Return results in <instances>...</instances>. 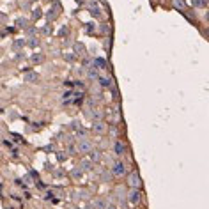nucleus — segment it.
Returning a JSON list of instances; mask_svg holds the SVG:
<instances>
[{"label": "nucleus", "mask_w": 209, "mask_h": 209, "mask_svg": "<svg viewBox=\"0 0 209 209\" xmlns=\"http://www.w3.org/2000/svg\"><path fill=\"white\" fill-rule=\"evenodd\" d=\"M71 128H73V129H78V131H82V129H80V122H78V121H73V122H71Z\"/></svg>", "instance_id": "c85d7f7f"}, {"label": "nucleus", "mask_w": 209, "mask_h": 209, "mask_svg": "<svg viewBox=\"0 0 209 209\" xmlns=\"http://www.w3.org/2000/svg\"><path fill=\"white\" fill-rule=\"evenodd\" d=\"M64 59H66L67 62H74V53H66Z\"/></svg>", "instance_id": "bb28decb"}, {"label": "nucleus", "mask_w": 209, "mask_h": 209, "mask_svg": "<svg viewBox=\"0 0 209 209\" xmlns=\"http://www.w3.org/2000/svg\"><path fill=\"white\" fill-rule=\"evenodd\" d=\"M32 2H35V0H32Z\"/></svg>", "instance_id": "58836bf2"}, {"label": "nucleus", "mask_w": 209, "mask_h": 209, "mask_svg": "<svg viewBox=\"0 0 209 209\" xmlns=\"http://www.w3.org/2000/svg\"><path fill=\"white\" fill-rule=\"evenodd\" d=\"M80 169H82V170H90V169H92V161H82Z\"/></svg>", "instance_id": "6ab92c4d"}, {"label": "nucleus", "mask_w": 209, "mask_h": 209, "mask_svg": "<svg viewBox=\"0 0 209 209\" xmlns=\"http://www.w3.org/2000/svg\"><path fill=\"white\" fill-rule=\"evenodd\" d=\"M87 76H89L90 80H98V78H99V73H98V69H94V67H89V73H87Z\"/></svg>", "instance_id": "ddd939ff"}, {"label": "nucleus", "mask_w": 209, "mask_h": 209, "mask_svg": "<svg viewBox=\"0 0 209 209\" xmlns=\"http://www.w3.org/2000/svg\"><path fill=\"white\" fill-rule=\"evenodd\" d=\"M112 174H114L115 177L124 176V174H126V165H124V163H121V161H119V163H115V165L112 167Z\"/></svg>", "instance_id": "f03ea898"}, {"label": "nucleus", "mask_w": 209, "mask_h": 209, "mask_svg": "<svg viewBox=\"0 0 209 209\" xmlns=\"http://www.w3.org/2000/svg\"><path fill=\"white\" fill-rule=\"evenodd\" d=\"M43 60H44V55H43V53H34V55H32V62H34V64H39V62H43Z\"/></svg>", "instance_id": "dca6fc26"}, {"label": "nucleus", "mask_w": 209, "mask_h": 209, "mask_svg": "<svg viewBox=\"0 0 209 209\" xmlns=\"http://www.w3.org/2000/svg\"><path fill=\"white\" fill-rule=\"evenodd\" d=\"M43 151H53V145H46V147H43Z\"/></svg>", "instance_id": "473e14b6"}, {"label": "nucleus", "mask_w": 209, "mask_h": 209, "mask_svg": "<svg viewBox=\"0 0 209 209\" xmlns=\"http://www.w3.org/2000/svg\"><path fill=\"white\" fill-rule=\"evenodd\" d=\"M25 82H28V83H37V82H39V74L34 73V71H25Z\"/></svg>", "instance_id": "7ed1b4c3"}, {"label": "nucleus", "mask_w": 209, "mask_h": 209, "mask_svg": "<svg viewBox=\"0 0 209 209\" xmlns=\"http://www.w3.org/2000/svg\"><path fill=\"white\" fill-rule=\"evenodd\" d=\"M96 208H98V209H105V208H106V202H105V200H101V199H99V200H98V202H96Z\"/></svg>", "instance_id": "393cba45"}, {"label": "nucleus", "mask_w": 209, "mask_h": 209, "mask_svg": "<svg viewBox=\"0 0 209 209\" xmlns=\"http://www.w3.org/2000/svg\"><path fill=\"white\" fill-rule=\"evenodd\" d=\"M11 154H12L14 158H18V149H11Z\"/></svg>", "instance_id": "2f4dec72"}, {"label": "nucleus", "mask_w": 209, "mask_h": 209, "mask_svg": "<svg viewBox=\"0 0 209 209\" xmlns=\"http://www.w3.org/2000/svg\"><path fill=\"white\" fill-rule=\"evenodd\" d=\"M114 151H115V154H117V156L126 154V144H124V142H121V140H117V142H115V145H114Z\"/></svg>", "instance_id": "20e7f679"}, {"label": "nucleus", "mask_w": 209, "mask_h": 209, "mask_svg": "<svg viewBox=\"0 0 209 209\" xmlns=\"http://www.w3.org/2000/svg\"><path fill=\"white\" fill-rule=\"evenodd\" d=\"M90 153H92V151H90ZM90 158H92V161H99V160H101V153H92Z\"/></svg>", "instance_id": "cd10ccee"}, {"label": "nucleus", "mask_w": 209, "mask_h": 209, "mask_svg": "<svg viewBox=\"0 0 209 209\" xmlns=\"http://www.w3.org/2000/svg\"><path fill=\"white\" fill-rule=\"evenodd\" d=\"M98 82H99L101 87H112V85H114V78H112V76H99Z\"/></svg>", "instance_id": "1a4fd4ad"}, {"label": "nucleus", "mask_w": 209, "mask_h": 209, "mask_svg": "<svg viewBox=\"0 0 209 209\" xmlns=\"http://www.w3.org/2000/svg\"><path fill=\"white\" fill-rule=\"evenodd\" d=\"M105 209H117V208H115V206H108V204H106V208H105Z\"/></svg>", "instance_id": "e433bc0d"}, {"label": "nucleus", "mask_w": 209, "mask_h": 209, "mask_svg": "<svg viewBox=\"0 0 209 209\" xmlns=\"http://www.w3.org/2000/svg\"><path fill=\"white\" fill-rule=\"evenodd\" d=\"M74 151H76V147H73V145L67 147V154H74Z\"/></svg>", "instance_id": "7c9ffc66"}, {"label": "nucleus", "mask_w": 209, "mask_h": 209, "mask_svg": "<svg viewBox=\"0 0 209 209\" xmlns=\"http://www.w3.org/2000/svg\"><path fill=\"white\" fill-rule=\"evenodd\" d=\"M85 32H87V34H92V32H94V23H87Z\"/></svg>", "instance_id": "a878e982"}, {"label": "nucleus", "mask_w": 209, "mask_h": 209, "mask_svg": "<svg viewBox=\"0 0 209 209\" xmlns=\"http://www.w3.org/2000/svg\"><path fill=\"white\" fill-rule=\"evenodd\" d=\"M57 16H59V4H57V7L53 5V7L50 9V12L46 14V18H48V21H53V20L57 18Z\"/></svg>", "instance_id": "9d476101"}, {"label": "nucleus", "mask_w": 209, "mask_h": 209, "mask_svg": "<svg viewBox=\"0 0 209 209\" xmlns=\"http://www.w3.org/2000/svg\"><path fill=\"white\" fill-rule=\"evenodd\" d=\"M82 174H83V170H82V169H74V170H73V177H76V179H80V177H82Z\"/></svg>", "instance_id": "5701e85b"}, {"label": "nucleus", "mask_w": 209, "mask_h": 209, "mask_svg": "<svg viewBox=\"0 0 209 209\" xmlns=\"http://www.w3.org/2000/svg\"><path fill=\"white\" fill-rule=\"evenodd\" d=\"M73 53H74V55H85V46H83L82 43H74Z\"/></svg>", "instance_id": "9b49d317"}, {"label": "nucleus", "mask_w": 209, "mask_h": 209, "mask_svg": "<svg viewBox=\"0 0 209 209\" xmlns=\"http://www.w3.org/2000/svg\"><path fill=\"white\" fill-rule=\"evenodd\" d=\"M192 4H193L195 7H206L208 0H192Z\"/></svg>", "instance_id": "aec40b11"}, {"label": "nucleus", "mask_w": 209, "mask_h": 209, "mask_svg": "<svg viewBox=\"0 0 209 209\" xmlns=\"http://www.w3.org/2000/svg\"><path fill=\"white\" fill-rule=\"evenodd\" d=\"M110 131H112L114 135H117V128H115V126H112V128H110Z\"/></svg>", "instance_id": "c9c22d12"}, {"label": "nucleus", "mask_w": 209, "mask_h": 209, "mask_svg": "<svg viewBox=\"0 0 209 209\" xmlns=\"http://www.w3.org/2000/svg\"><path fill=\"white\" fill-rule=\"evenodd\" d=\"M74 87H76L78 90H82V89H85V83H83L82 80H76V82H74Z\"/></svg>", "instance_id": "b1692460"}, {"label": "nucleus", "mask_w": 209, "mask_h": 209, "mask_svg": "<svg viewBox=\"0 0 209 209\" xmlns=\"http://www.w3.org/2000/svg\"><path fill=\"white\" fill-rule=\"evenodd\" d=\"M89 12L94 16V18H98V16H101V9H99V5H98V2H90L89 4Z\"/></svg>", "instance_id": "39448f33"}, {"label": "nucleus", "mask_w": 209, "mask_h": 209, "mask_svg": "<svg viewBox=\"0 0 209 209\" xmlns=\"http://www.w3.org/2000/svg\"><path fill=\"white\" fill-rule=\"evenodd\" d=\"M128 184H129L133 190H138V188L142 186V179H140L138 172H133V174H129V177H128Z\"/></svg>", "instance_id": "f257e3e1"}, {"label": "nucleus", "mask_w": 209, "mask_h": 209, "mask_svg": "<svg viewBox=\"0 0 209 209\" xmlns=\"http://www.w3.org/2000/svg\"><path fill=\"white\" fill-rule=\"evenodd\" d=\"M78 151L87 154V153H90V151H92V144H90V142H87V140H82V142L78 144Z\"/></svg>", "instance_id": "423d86ee"}, {"label": "nucleus", "mask_w": 209, "mask_h": 209, "mask_svg": "<svg viewBox=\"0 0 209 209\" xmlns=\"http://www.w3.org/2000/svg\"><path fill=\"white\" fill-rule=\"evenodd\" d=\"M25 44H28L30 48H35V46H39V41H37V37H28L25 41Z\"/></svg>", "instance_id": "2eb2a0df"}, {"label": "nucleus", "mask_w": 209, "mask_h": 209, "mask_svg": "<svg viewBox=\"0 0 209 209\" xmlns=\"http://www.w3.org/2000/svg\"><path fill=\"white\" fill-rule=\"evenodd\" d=\"M92 129H94V133H105V124L101 121H96L92 124Z\"/></svg>", "instance_id": "f8f14e48"}, {"label": "nucleus", "mask_w": 209, "mask_h": 209, "mask_svg": "<svg viewBox=\"0 0 209 209\" xmlns=\"http://www.w3.org/2000/svg\"><path fill=\"white\" fill-rule=\"evenodd\" d=\"M172 4H174V7L179 9V11H184V7H186V2H184V0H172Z\"/></svg>", "instance_id": "4468645a"}, {"label": "nucleus", "mask_w": 209, "mask_h": 209, "mask_svg": "<svg viewBox=\"0 0 209 209\" xmlns=\"http://www.w3.org/2000/svg\"><path fill=\"white\" fill-rule=\"evenodd\" d=\"M27 32H28V34H30V35H32V34H35V28H32V27H30V28H28V30H27Z\"/></svg>", "instance_id": "72a5a7b5"}, {"label": "nucleus", "mask_w": 209, "mask_h": 209, "mask_svg": "<svg viewBox=\"0 0 209 209\" xmlns=\"http://www.w3.org/2000/svg\"><path fill=\"white\" fill-rule=\"evenodd\" d=\"M16 23H18V27H20V28H27V20H25V18H18V20H16Z\"/></svg>", "instance_id": "412c9836"}, {"label": "nucleus", "mask_w": 209, "mask_h": 209, "mask_svg": "<svg viewBox=\"0 0 209 209\" xmlns=\"http://www.w3.org/2000/svg\"><path fill=\"white\" fill-rule=\"evenodd\" d=\"M142 200V192L140 190H133L131 193H129V202L131 204H138Z\"/></svg>", "instance_id": "0eeeda50"}, {"label": "nucleus", "mask_w": 209, "mask_h": 209, "mask_svg": "<svg viewBox=\"0 0 209 209\" xmlns=\"http://www.w3.org/2000/svg\"><path fill=\"white\" fill-rule=\"evenodd\" d=\"M23 46H25V39H16V41L12 43V48H16V50L23 48Z\"/></svg>", "instance_id": "f3484780"}, {"label": "nucleus", "mask_w": 209, "mask_h": 209, "mask_svg": "<svg viewBox=\"0 0 209 209\" xmlns=\"http://www.w3.org/2000/svg\"><path fill=\"white\" fill-rule=\"evenodd\" d=\"M41 16H43V11H41V9H34V12H32V18H34V20H39Z\"/></svg>", "instance_id": "4be33fe9"}, {"label": "nucleus", "mask_w": 209, "mask_h": 209, "mask_svg": "<svg viewBox=\"0 0 209 209\" xmlns=\"http://www.w3.org/2000/svg\"><path fill=\"white\" fill-rule=\"evenodd\" d=\"M92 67L94 69H106V60L101 59V57H98V59L92 60Z\"/></svg>", "instance_id": "6e6552de"}, {"label": "nucleus", "mask_w": 209, "mask_h": 209, "mask_svg": "<svg viewBox=\"0 0 209 209\" xmlns=\"http://www.w3.org/2000/svg\"><path fill=\"white\" fill-rule=\"evenodd\" d=\"M76 2H78V4H80V2H83V0H76Z\"/></svg>", "instance_id": "4c0bfd02"}, {"label": "nucleus", "mask_w": 209, "mask_h": 209, "mask_svg": "<svg viewBox=\"0 0 209 209\" xmlns=\"http://www.w3.org/2000/svg\"><path fill=\"white\" fill-rule=\"evenodd\" d=\"M64 34H67V27H64V28L60 30V35H64Z\"/></svg>", "instance_id": "f704fd0d"}, {"label": "nucleus", "mask_w": 209, "mask_h": 209, "mask_svg": "<svg viewBox=\"0 0 209 209\" xmlns=\"http://www.w3.org/2000/svg\"><path fill=\"white\" fill-rule=\"evenodd\" d=\"M11 138L14 140V142H20V144H25V140L21 138V135H18V133H11Z\"/></svg>", "instance_id": "a211bd4d"}, {"label": "nucleus", "mask_w": 209, "mask_h": 209, "mask_svg": "<svg viewBox=\"0 0 209 209\" xmlns=\"http://www.w3.org/2000/svg\"><path fill=\"white\" fill-rule=\"evenodd\" d=\"M64 85H66V87H69V89H73V87H74V82L67 80V82H64Z\"/></svg>", "instance_id": "c756f323"}]
</instances>
